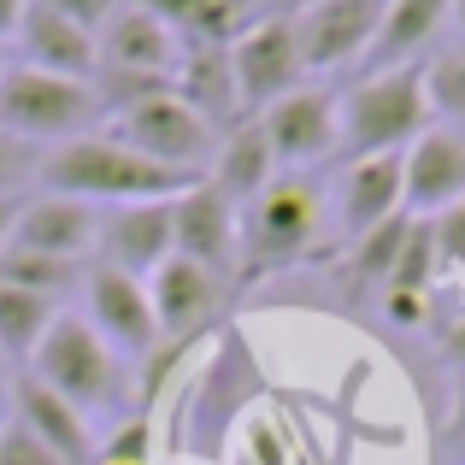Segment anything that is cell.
I'll list each match as a JSON object with an SVG mask.
<instances>
[{
	"label": "cell",
	"instance_id": "44dd1931",
	"mask_svg": "<svg viewBox=\"0 0 465 465\" xmlns=\"http://www.w3.org/2000/svg\"><path fill=\"white\" fill-rule=\"evenodd\" d=\"M448 6H454V0H383V24H377V35H371V54L360 59L365 77L395 71V65H419V54L448 24Z\"/></svg>",
	"mask_w": 465,
	"mask_h": 465
},
{
	"label": "cell",
	"instance_id": "7a4b0ae2",
	"mask_svg": "<svg viewBox=\"0 0 465 465\" xmlns=\"http://www.w3.org/2000/svg\"><path fill=\"white\" fill-rule=\"evenodd\" d=\"M324 201L330 194L318 189L307 171H277V177L242 206V265H236L242 283L312 260L318 230H324Z\"/></svg>",
	"mask_w": 465,
	"mask_h": 465
},
{
	"label": "cell",
	"instance_id": "ac0fdd59",
	"mask_svg": "<svg viewBox=\"0 0 465 465\" xmlns=\"http://www.w3.org/2000/svg\"><path fill=\"white\" fill-rule=\"evenodd\" d=\"M171 94H177V101H189L194 113L218 130V136H224V130H236L242 118H248V113H242V89H236L230 47H218V42H183L177 71H171Z\"/></svg>",
	"mask_w": 465,
	"mask_h": 465
},
{
	"label": "cell",
	"instance_id": "1f68e13d",
	"mask_svg": "<svg viewBox=\"0 0 465 465\" xmlns=\"http://www.w3.org/2000/svg\"><path fill=\"white\" fill-rule=\"evenodd\" d=\"M0 465H65V460H59L54 448L35 442L18 419H6V424H0Z\"/></svg>",
	"mask_w": 465,
	"mask_h": 465
},
{
	"label": "cell",
	"instance_id": "277c9868",
	"mask_svg": "<svg viewBox=\"0 0 465 465\" xmlns=\"http://www.w3.org/2000/svg\"><path fill=\"white\" fill-rule=\"evenodd\" d=\"M430 124L436 113L430 94H424V65L377 71V77H360L341 94V148H348V159L407 153Z\"/></svg>",
	"mask_w": 465,
	"mask_h": 465
},
{
	"label": "cell",
	"instance_id": "52a82bcc",
	"mask_svg": "<svg viewBox=\"0 0 465 465\" xmlns=\"http://www.w3.org/2000/svg\"><path fill=\"white\" fill-rule=\"evenodd\" d=\"M230 65H236V89H242V113L248 118H260L265 106L295 94L301 83H307L295 12H260V18L230 42Z\"/></svg>",
	"mask_w": 465,
	"mask_h": 465
},
{
	"label": "cell",
	"instance_id": "cb8c5ba5",
	"mask_svg": "<svg viewBox=\"0 0 465 465\" xmlns=\"http://www.w3.org/2000/svg\"><path fill=\"white\" fill-rule=\"evenodd\" d=\"M54 318H59V307L47 295L0 283V353H6V360H30V353L42 348V336H47Z\"/></svg>",
	"mask_w": 465,
	"mask_h": 465
},
{
	"label": "cell",
	"instance_id": "f35d334b",
	"mask_svg": "<svg viewBox=\"0 0 465 465\" xmlns=\"http://www.w3.org/2000/svg\"><path fill=\"white\" fill-rule=\"evenodd\" d=\"M94 465H106V460H94Z\"/></svg>",
	"mask_w": 465,
	"mask_h": 465
},
{
	"label": "cell",
	"instance_id": "83f0119b",
	"mask_svg": "<svg viewBox=\"0 0 465 465\" xmlns=\"http://www.w3.org/2000/svg\"><path fill=\"white\" fill-rule=\"evenodd\" d=\"M436 242H430V218H419L412 224V236H407V248H401V260H395V277H389V289H407V295H430V283H436Z\"/></svg>",
	"mask_w": 465,
	"mask_h": 465
},
{
	"label": "cell",
	"instance_id": "e575fe53",
	"mask_svg": "<svg viewBox=\"0 0 465 465\" xmlns=\"http://www.w3.org/2000/svg\"><path fill=\"white\" fill-rule=\"evenodd\" d=\"M18 213H24V194H0V253L12 248V230H18Z\"/></svg>",
	"mask_w": 465,
	"mask_h": 465
},
{
	"label": "cell",
	"instance_id": "836d02e7",
	"mask_svg": "<svg viewBox=\"0 0 465 465\" xmlns=\"http://www.w3.org/2000/svg\"><path fill=\"white\" fill-rule=\"evenodd\" d=\"M383 312L395 324H424L430 318V295H407V289H383Z\"/></svg>",
	"mask_w": 465,
	"mask_h": 465
},
{
	"label": "cell",
	"instance_id": "30bf717a",
	"mask_svg": "<svg viewBox=\"0 0 465 465\" xmlns=\"http://www.w3.org/2000/svg\"><path fill=\"white\" fill-rule=\"evenodd\" d=\"M383 24V0H307L295 12V35H301V59L307 77L318 71H341L353 59L371 54V35Z\"/></svg>",
	"mask_w": 465,
	"mask_h": 465
},
{
	"label": "cell",
	"instance_id": "484cf974",
	"mask_svg": "<svg viewBox=\"0 0 465 465\" xmlns=\"http://www.w3.org/2000/svg\"><path fill=\"white\" fill-rule=\"evenodd\" d=\"M94 265V260H89ZM89 265L77 260H47V253H24V248H6L0 253V283L12 289H30V295H65V289H83V272Z\"/></svg>",
	"mask_w": 465,
	"mask_h": 465
},
{
	"label": "cell",
	"instance_id": "6da1fadb",
	"mask_svg": "<svg viewBox=\"0 0 465 465\" xmlns=\"http://www.w3.org/2000/svg\"><path fill=\"white\" fill-rule=\"evenodd\" d=\"M42 189L71 194V201H83V206H136V201H177V194L189 189V177L142 159L136 148H124L113 130H94V136L47 148Z\"/></svg>",
	"mask_w": 465,
	"mask_h": 465
},
{
	"label": "cell",
	"instance_id": "5b68a950",
	"mask_svg": "<svg viewBox=\"0 0 465 465\" xmlns=\"http://www.w3.org/2000/svg\"><path fill=\"white\" fill-rule=\"evenodd\" d=\"M101 124H106V106L94 94V83H71L30 65L0 71V130H12V136L59 148V142L94 136Z\"/></svg>",
	"mask_w": 465,
	"mask_h": 465
},
{
	"label": "cell",
	"instance_id": "4dcf8cb0",
	"mask_svg": "<svg viewBox=\"0 0 465 465\" xmlns=\"http://www.w3.org/2000/svg\"><path fill=\"white\" fill-rule=\"evenodd\" d=\"M430 242H436V272L465 277V201L430 218Z\"/></svg>",
	"mask_w": 465,
	"mask_h": 465
},
{
	"label": "cell",
	"instance_id": "7c38bea8",
	"mask_svg": "<svg viewBox=\"0 0 465 465\" xmlns=\"http://www.w3.org/2000/svg\"><path fill=\"white\" fill-rule=\"evenodd\" d=\"M177 253L171 236V201H136V206H106L101 236H94V265H113L124 277H148Z\"/></svg>",
	"mask_w": 465,
	"mask_h": 465
},
{
	"label": "cell",
	"instance_id": "ba28073f",
	"mask_svg": "<svg viewBox=\"0 0 465 465\" xmlns=\"http://www.w3.org/2000/svg\"><path fill=\"white\" fill-rule=\"evenodd\" d=\"M260 130H265V142H272L277 171H312L318 159L341 153V94L301 83L295 94L265 106Z\"/></svg>",
	"mask_w": 465,
	"mask_h": 465
},
{
	"label": "cell",
	"instance_id": "8d00e7d4",
	"mask_svg": "<svg viewBox=\"0 0 465 465\" xmlns=\"http://www.w3.org/2000/svg\"><path fill=\"white\" fill-rule=\"evenodd\" d=\"M442 353H448L454 365H465V318H460V324H454V330L442 336Z\"/></svg>",
	"mask_w": 465,
	"mask_h": 465
},
{
	"label": "cell",
	"instance_id": "3957f363",
	"mask_svg": "<svg viewBox=\"0 0 465 465\" xmlns=\"http://www.w3.org/2000/svg\"><path fill=\"white\" fill-rule=\"evenodd\" d=\"M30 360H35L30 377H42V383L54 389L59 401H71L83 419H94V412H124V395H130L124 360L106 348V336L83 312H59Z\"/></svg>",
	"mask_w": 465,
	"mask_h": 465
},
{
	"label": "cell",
	"instance_id": "f1b7e54d",
	"mask_svg": "<svg viewBox=\"0 0 465 465\" xmlns=\"http://www.w3.org/2000/svg\"><path fill=\"white\" fill-rule=\"evenodd\" d=\"M42 142H24L12 130H0V194H24L30 183H42Z\"/></svg>",
	"mask_w": 465,
	"mask_h": 465
},
{
	"label": "cell",
	"instance_id": "d6a6232c",
	"mask_svg": "<svg viewBox=\"0 0 465 465\" xmlns=\"http://www.w3.org/2000/svg\"><path fill=\"white\" fill-rule=\"evenodd\" d=\"M35 6H47V12H59V18L83 24V30H101L106 12H113L118 0H35Z\"/></svg>",
	"mask_w": 465,
	"mask_h": 465
},
{
	"label": "cell",
	"instance_id": "d590c367",
	"mask_svg": "<svg viewBox=\"0 0 465 465\" xmlns=\"http://www.w3.org/2000/svg\"><path fill=\"white\" fill-rule=\"evenodd\" d=\"M24 6H30V0H0V42H12V35H18Z\"/></svg>",
	"mask_w": 465,
	"mask_h": 465
},
{
	"label": "cell",
	"instance_id": "603a6c76",
	"mask_svg": "<svg viewBox=\"0 0 465 465\" xmlns=\"http://www.w3.org/2000/svg\"><path fill=\"white\" fill-rule=\"evenodd\" d=\"M136 6H148L153 18H165L171 30H177V42H218V47H230L260 18L253 0H136Z\"/></svg>",
	"mask_w": 465,
	"mask_h": 465
},
{
	"label": "cell",
	"instance_id": "ffe728a7",
	"mask_svg": "<svg viewBox=\"0 0 465 465\" xmlns=\"http://www.w3.org/2000/svg\"><path fill=\"white\" fill-rule=\"evenodd\" d=\"M12 419H18L42 448H54L65 465L94 460V430H89V419H83L71 401H59L54 389L42 383V377H30V371L12 377Z\"/></svg>",
	"mask_w": 465,
	"mask_h": 465
},
{
	"label": "cell",
	"instance_id": "5bb4252c",
	"mask_svg": "<svg viewBox=\"0 0 465 465\" xmlns=\"http://www.w3.org/2000/svg\"><path fill=\"white\" fill-rule=\"evenodd\" d=\"M218 301H224V283L213 272H201L194 260H183V253H171L148 277V307H153L159 341H194V330L213 324Z\"/></svg>",
	"mask_w": 465,
	"mask_h": 465
},
{
	"label": "cell",
	"instance_id": "ab89813d",
	"mask_svg": "<svg viewBox=\"0 0 465 465\" xmlns=\"http://www.w3.org/2000/svg\"><path fill=\"white\" fill-rule=\"evenodd\" d=\"M0 71H6V65H0Z\"/></svg>",
	"mask_w": 465,
	"mask_h": 465
},
{
	"label": "cell",
	"instance_id": "8992f818",
	"mask_svg": "<svg viewBox=\"0 0 465 465\" xmlns=\"http://www.w3.org/2000/svg\"><path fill=\"white\" fill-rule=\"evenodd\" d=\"M113 136L124 142V148H136L142 159H153V165L189 177V183H201L206 171H213V153H218V130L206 124L189 101H177L171 89L153 94V101H142V106H130V113H118Z\"/></svg>",
	"mask_w": 465,
	"mask_h": 465
},
{
	"label": "cell",
	"instance_id": "4316f807",
	"mask_svg": "<svg viewBox=\"0 0 465 465\" xmlns=\"http://www.w3.org/2000/svg\"><path fill=\"white\" fill-rule=\"evenodd\" d=\"M424 94H430L436 124L465 130V42L454 47V54H442V59L424 65Z\"/></svg>",
	"mask_w": 465,
	"mask_h": 465
},
{
	"label": "cell",
	"instance_id": "d4e9b609",
	"mask_svg": "<svg viewBox=\"0 0 465 465\" xmlns=\"http://www.w3.org/2000/svg\"><path fill=\"white\" fill-rule=\"evenodd\" d=\"M412 224H419L412 213H395V218H383L377 230L353 236L348 242V277H353V283H383L389 289V277H395V260H401V248H407Z\"/></svg>",
	"mask_w": 465,
	"mask_h": 465
},
{
	"label": "cell",
	"instance_id": "e0dca14e",
	"mask_svg": "<svg viewBox=\"0 0 465 465\" xmlns=\"http://www.w3.org/2000/svg\"><path fill=\"white\" fill-rule=\"evenodd\" d=\"M336 224L341 236H365L377 230L383 218L407 213V189H401V153H365V159H348L336 177Z\"/></svg>",
	"mask_w": 465,
	"mask_h": 465
},
{
	"label": "cell",
	"instance_id": "74e56055",
	"mask_svg": "<svg viewBox=\"0 0 465 465\" xmlns=\"http://www.w3.org/2000/svg\"><path fill=\"white\" fill-rule=\"evenodd\" d=\"M448 24H454V30H460V42H465V0H454V6H448Z\"/></svg>",
	"mask_w": 465,
	"mask_h": 465
},
{
	"label": "cell",
	"instance_id": "f546056e",
	"mask_svg": "<svg viewBox=\"0 0 465 465\" xmlns=\"http://www.w3.org/2000/svg\"><path fill=\"white\" fill-rule=\"evenodd\" d=\"M148 454H153V424H148V412L124 419L101 448H94V460H106V465H148Z\"/></svg>",
	"mask_w": 465,
	"mask_h": 465
},
{
	"label": "cell",
	"instance_id": "9a60e30c",
	"mask_svg": "<svg viewBox=\"0 0 465 465\" xmlns=\"http://www.w3.org/2000/svg\"><path fill=\"white\" fill-rule=\"evenodd\" d=\"M12 42H18V65H30V71H54V77H71V83H94V71H101L94 30L35 6V0L24 6V24Z\"/></svg>",
	"mask_w": 465,
	"mask_h": 465
},
{
	"label": "cell",
	"instance_id": "d6986e66",
	"mask_svg": "<svg viewBox=\"0 0 465 465\" xmlns=\"http://www.w3.org/2000/svg\"><path fill=\"white\" fill-rule=\"evenodd\" d=\"M94 42H101V65H124V71H148V77H171L177 71V30H171L165 18H153L148 6H136V0H118L113 12H106V24L94 30Z\"/></svg>",
	"mask_w": 465,
	"mask_h": 465
},
{
	"label": "cell",
	"instance_id": "7402d4cb",
	"mask_svg": "<svg viewBox=\"0 0 465 465\" xmlns=\"http://www.w3.org/2000/svg\"><path fill=\"white\" fill-rule=\"evenodd\" d=\"M272 177H277V159H272V142H265L260 118H242L236 130H224V136H218V153H213L206 183H213L230 206H248Z\"/></svg>",
	"mask_w": 465,
	"mask_h": 465
},
{
	"label": "cell",
	"instance_id": "8fae6325",
	"mask_svg": "<svg viewBox=\"0 0 465 465\" xmlns=\"http://www.w3.org/2000/svg\"><path fill=\"white\" fill-rule=\"evenodd\" d=\"M83 301H89V324L106 336V348L118 360H148L159 348V324H153L142 277H124L113 265H89L83 272Z\"/></svg>",
	"mask_w": 465,
	"mask_h": 465
},
{
	"label": "cell",
	"instance_id": "9c48e42d",
	"mask_svg": "<svg viewBox=\"0 0 465 465\" xmlns=\"http://www.w3.org/2000/svg\"><path fill=\"white\" fill-rule=\"evenodd\" d=\"M171 236H177V253L194 260L201 272H213L224 283L242 265V206H230L213 183H189V189L171 201Z\"/></svg>",
	"mask_w": 465,
	"mask_h": 465
},
{
	"label": "cell",
	"instance_id": "4fadbf2b",
	"mask_svg": "<svg viewBox=\"0 0 465 465\" xmlns=\"http://www.w3.org/2000/svg\"><path fill=\"white\" fill-rule=\"evenodd\" d=\"M401 189H407L412 218H436L465 201V130L430 124L407 153H401Z\"/></svg>",
	"mask_w": 465,
	"mask_h": 465
},
{
	"label": "cell",
	"instance_id": "2e32d148",
	"mask_svg": "<svg viewBox=\"0 0 465 465\" xmlns=\"http://www.w3.org/2000/svg\"><path fill=\"white\" fill-rule=\"evenodd\" d=\"M94 236H101V213H94V206L71 201V194H35V201H24V213H18L12 248L89 265L94 260Z\"/></svg>",
	"mask_w": 465,
	"mask_h": 465
}]
</instances>
